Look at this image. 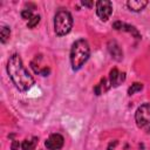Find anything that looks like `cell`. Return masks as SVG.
<instances>
[{"mask_svg":"<svg viewBox=\"0 0 150 150\" xmlns=\"http://www.w3.org/2000/svg\"><path fill=\"white\" fill-rule=\"evenodd\" d=\"M7 73L13 82V84L20 91H27L34 84L33 76L28 73L26 67L22 63L21 57L18 54H13L7 63Z\"/></svg>","mask_w":150,"mask_h":150,"instance_id":"6da1fadb","label":"cell"},{"mask_svg":"<svg viewBox=\"0 0 150 150\" xmlns=\"http://www.w3.org/2000/svg\"><path fill=\"white\" fill-rule=\"evenodd\" d=\"M90 47L87 40L79 39L76 40L70 49V64L73 70H79L89 59Z\"/></svg>","mask_w":150,"mask_h":150,"instance_id":"7a4b0ae2","label":"cell"},{"mask_svg":"<svg viewBox=\"0 0 150 150\" xmlns=\"http://www.w3.org/2000/svg\"><path fill=\"white\" fill-rule=\"evenodd\" d=\"M71 27H73L71 14L63 8L59 9L54 16V30H55L56 35L63 36V35L68 34L71 30Z\"/></svg>","mask_w":150,"mask_h":150,"instance_id":"3957f363","label":"cell"},{"mask_svg":"<svg viewBox=\"0 0 150 150\" xmlns=\"http://www.w3.org/2000/svg\"><path fill=\"white\" fill-rule=\"evenodd\" d=\"M135 121L139 129L150 132V103L139 105L135 112Z\"/></svg>","mask_w":150,"mask_h":150,"instance_id":"277c9868","label":"cell"},{"mask_svg":"<svg viewBox=\"0 0 150 150\" xmlns=\"http://www.w3.org/2000/svg\"><path fill=\"white\" fill-rule=\"evenodd\" d=\"M112 13V4L109 0H100L96 2V14L102 21H107Z\"/></svg>","mask_w":150,"mask_h":150,"instance_id":"5b68a950","label":"cell"},{"mask_svg":"<svg viewBox=\"0 0 150 150\" xmlns=\"http://www.w3.org/2000/svg\"><path fill=\"white\" fill-rule=\"evenodd\" d=\"M64 138L60 134H52L45 142V145L48 150H60L63 146Z\"/></svg>","mask_w":150,"mask_h":150,"instance_id":"8992f818","label":"cell"},{"mask_svg":"<svg viewBox=\"0 0 150 150\" xmlns=\"http://www.w3.org/2000/svg\"><path fill=\"white\" fill-rule=\"evenodd\" d=\"M108 50H109V53L114 60L121 61L123 59V52H122L120 45L115 40H111L108 42Z\"/></svg>","mask_w":150,"mask_h":150,"instance_id":"52a82bcc","label":"cell"},{"mask_svg":"<svg viewBox=\"0 0 150 150\" xmlns=\"http://www.w3.org/2000/svg\"><path fill=\"white\" fill-rule=\"evenodd\" d=\"M125 80V73H120L117 68H114L109 73V82L111 87H117L120 86L123 81Z\"/></svg>","mask_w":150,"mask_h":150,"instance_id":"ba28073f","label":"cell"},{"mask_svg":"<svg viewBox=\"0 0 150 150\" xmlns=\"http://www.w3.org/2000/svg\"><path fill=\"white\" fill-rule=\"evenodd\" d=\"M148 5L146 0H129L127 2V6L132 11V12H141L144 9V7Z\"/></svg>","mask_w":150,"mask_h":150,"instance_id":"9c48e42d","label":"cell"},{"mask_svg":"<svg viewBox=\"0 0 150 150\" xmlns=\"http://www.w3.org/2000/svg\"><path fill=\"white\" fill-rule=\"evenodd\" d=\"M38 141H39L38 137H33L32 139H25L21 144L22 150H34L38 144Z\"/></svg>","mask_w":150,"mask_h":150,"instance_id":"30bf717a","label":"cell"},{"mask_svg":"<svg viewBox=\"0 0 150 150\" xmlns=\"http://www.w3.org/2000/svg\"><path fill=\"white\" fill-rule=\"evenodd\" d=\"M121 30L129 32V33H131L136 39H141V35H139L137 28L134 27V26H131V25H128V23H124V22H123V26H122V29H121Z\"/></svg>","mask_w":150,"mask_h":150,"instance_id":"8fae6325","label":"cell"},{"mask_svg":"<svg viewBox=\"0 0 150 150\" xmlns=\"http://www.w3.org/2000/svg\"><path fill=\"white\" fill-rule=\"evenodd\" d=\"M9 36H11V29H9V27L4 26L1 28V30H0V40H1V42L2 43L7 42V40L9 39Z\"/></svg>","mask_w":150,"mask_h":150,"instance_id":"7c38bea8","label":"cell"},{"mask_svg":"<svg viewBox=\"0 0 150 150\" xmlns=\"http://www.w3.org/2000/svg\"><path fill=\"white\" fill-rule=\"evenodd\" d=\"M142 89H143V84L139 83V82H135V83L131 84V87H129V89H128V95H134L135 93L141 91Z\"/></svg>","mask_w":150,"mask_h":150,"instance_id":"4fadbf2b","label":"cell"},{"mask_svg":"<svg viewBox=\"0 0 150 150\" xmlns=\"http://www.w3.org/2000/svg\"><path fill=\"white\" fill-rule=\"evenodd\" d=\"M39 22H40V15H34L30 20H28L27 26H28V28H34Z\"/></svg>","mask_w":150,"mask_h":150,"instance_id":"5bb4252c","label":"cell"},{"mask_svg":"<svg viewBox=\"0 0 150 150\" xmlns=\"http://www.w3.org/2000/svg\"><path fill=\"white\" fill-rule=\"evenodd\" d=\"M33 16H34V15H33V11H30V9H27V8L22 9V12H21V18H22V19H26V20H30Z\"/></svg>","mask_w":150,"mask_h":150,"instance_id":"9a60e30c","label":"cell"},{"mask_svg":"<svg viewBox=\"0 0 150 150\" xmlns=\"http://www.w3.org/2000/svg\"><path fill=\"white\" fill-rule=\"evenodd\" d=\"M122 26H123V22L122 21H115L112 23V28L116 29V30H121L122 29Z\"/></svg>","mask_w":150,"mask_h":150,"instance_id":"2e32d148","label":"cell"},{"mask_svg":"<svg viewBox=\"0 0 150 150\" xmlns=\"http://www.w3.org/2000/svg\"><path fill=\"white\" fill-rule=\"evenodd\" d=\"M19 148H20L19 141H13L12 142V145H11V150H19Z\"/></svg>","mask_w":150,"mask_h":150,"instance_id":"e0dca14e","label":"cell"},{"mask_svg":"<svg viewBox=\"0 0 150 150\" xmlns=\"http://www.w3.org/2000/svg\"><path fill=\"white\" fill-rule=\"evenodd\" d=\"M49 73H50V69H49V68H47V67H45V68H43V69H41V71H40V74H41L42 76H47Z\"/></svg>","mask_w":150,"mask_h":150,"instance_id":"ac0fdd59","label":"cell"},{"mask_svg":"<svg viewBox=\"0 0 150 150\" xmlns=\"http://www.w3.org/2000/svg\"><path fill=\"white\" fill-rule=\"evenodd\" d=\"M94 93H95L96 95H100V94H102V89H101V87H100V84H97V86H95V88H94Z\"/></svg>","mask_w":150,"mask_h":150,"instance_id":"d6986e66","label":"cell"},{"mask_svg":"<svg viewBox=\"0 0 150 150\" xmlns=\"http://www.w3.org/2000/svg\"><path fill=\"white\" fill-rule=\"evenodd\" d=\"M117 145V141H114V142H111L110 144H109V146H108V150H115V146Z\"/></svg>","mask_w":150,"mask_h":150,"instance_id":"ffe728a7","label":"cell"},{"mask_svg":"<svg viewBox=\"0 0 150 150\" xmlns=\"http://www.w3.org/2000/svg\"><path fill=\"white\" fill-rule=\"evenodd\" d=\"M82 5L83 6H87V7H93L94 6V2L93 1H82Z\"/></svg>","mask_w":150,"mask_h":150,"instance_id":"44dd1931","label":"cell"}]
</instances>
